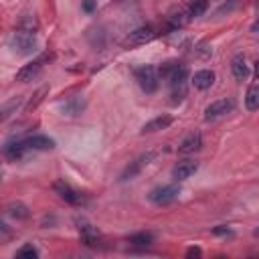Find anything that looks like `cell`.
I'll list each match as a JSON object with an SVG mask.
<instances>
[{
  "label": "cell",
  "instance_id": "cell-19",
  "mask_svg": "<svg viewBox=\"0 0 259 259\" xmlns=\"http://www.w3.org/2000/svg\"><path fill=\"white\" fill-rule=\"evenodd\" d=\"M190 18H192V16H190V10H186V8H178V10H172V12H170L168 22H170L172 28H178V26L186 24Z\"/></svg>",
  "mask_w": 259,
  "mask_h": 259
},
{
  "label": "cell",
  "instance_id": "cell-13",
  "mask_svg": "<svg viewBox=\"0 0 259 259\" xmlns=\"http://www.w3.org/2000/svg\"><path fill=\"white\" fill-rule=\"evenodd\" d=\"M202 148V136L200 132H190L180 144H178V152L180 154H194Z\"/></svg>",
  "mask_w": 259,
  "mask_h": 259
},
{
  "label": "cell",
  "instance_id": "cell-24",
  "mask_svg": "<svg viewBox=\"0 0 259 259\" xmlns=\"http://www.w3.org/2000/svg\"><path fill=\"white\" fill-rule=\"evenodd\" d=\"M20 103H22V97H14V99H10L8 103H4V105H2V115H0V117H2V121H4V119H8V117H10V115L20 107Z\"/></svg>",
  "mask_w": 259,
  "mask_h": 259
},
{
  "label": "cell",
  "instance_id": "cell-18",
  "mask_svg": "<svg viewBox=\"0 0 259 259\" xmlns=\"http://www.w3.org/2000/svg\"><path fill=\"white\" fill-rule=\"evenodd\" d=\"M6 214L12 217V219H16V221H24V219L30 217V210H28V206L22 204V202H10V204L6 206Z\"/></svg>",
  "mask_w": 259,
  "mask_h": 259
},
{
  "label": "cell",
  "instance_id": "cell-28",
  "mask_svg": "<svg viewBox=\"0 0 259 259\" xmlns=\"http://www.w3.org/2000/svg\"><path fill=\"white\" fill-rule=\"evenodd\" d=\"M200 255H202V249H200V247H196V245L186 249V257H188V259H192V257H200Z\"/></svg>",
  "mask_w": 259,
  "mask_h": 259
},
{
  "label": "cell",
  "instance_id": "cell-1",
  "mask_svg": "<svg viewBox=\"0 0 259 259\" xmlns=\"http://www.w3.org/2000/svg\"><path fill=\"white\" fill-rule=\"evenodd\" d=\"M8 47L12 49V53H16V55H24V57H26V55L36 53L38 42H36V36H34L32 30L18 28V30H14V32L10 34V38H8Z\"/></svg>",
  "mask_w": 259,
  "mask_h": 259
},
{
  "label": "cell",
  "instance_id": "cell-30",
  "mask_svg": "<svg viewBox=\"0 0 259 259\" xmlns=\"http://www.w3.org/2000/svg\"><path fill=\"white\" fill-rule=\"evenodd\" d=\"M251 32H259V18L253 22V26H251Z\"/></svg>",
  "mask_w": 259,
  "mask_h": 259
},
{
  "label": "cell",
  "instance_id": "cell-10",
  "mask_svg": "<svg viewBox=\"0 0 259 259\" xmlns=\"http://www.w3.org/2000/svg\"><path fill=\"white\" fill-rule=\"evenodd\" d=\"M85 105H87V101H85L83 95H73V97H69V99H65L61 103V111H63V115L75 117V115H81L83 113Z\"/></svg>",
  "mask_w": 259,
  "mask_h": 259
},
{
  "label": "cell",
  "instance_id": "cell-12",
  "mask_svg": "<svg viewBox=\"0 0 259 259\" xmlns=\"http://www.w3.org/2000/svg\"><path fill=\"white\" fill-rule=\"evenodd\" d=\"M196 170H198V162H194V160H180V162L172 168V178L180 182V180L190 178Z\"/></svg>",
  "mask_w": 259,
  "mask_h": 259
},
{
  "label": "cell",
  "instance_id": "cell-17",
  "mask_svg": "<svg viewBox=\"0 0 259 259\" xmlns=\"http://www.w3.org/2000/svg\"><path fill=\"white\" fill-rule=\"evenodd\" d=\"M192 85L196 87V89H208L212 83H214V73L212 71H208V69H200V71H196L194 75H192Z\"/></svg>",
  "mask_w": 259,
  "mask_h": 259
},
{
  "label": "cell",
  "instance_id": "cell-15",
  "mask_svg": "<svg viewBox=\"0 0 259 259\" xmlns=\"http://www.w3.org/2000/svg\"><path fill=\"white\" fill-rule=\"evenodd\" d=\"M231 71H233V77L237 81H245L249 77V65L245 61L243 55H235L233 61H231Z\"/></svg>",
  "mask_w": 259,
  "mask_h": 259
},
{
  "label": "cell",
  "instance_id": "cell-29",
  "mask_svg": "<svg viewBox=\"0 0 259 259\" xmlns=\"http://www.w3.org/2000/svg\"><path fill=\"white\" fill-rule=\"evenodd\" d=\"M212 235H231V229L225 227V225H219V227L212 229Z\"/></svg>",
  "mask_w": 259,
  "mask_h": 259
},
{
  "label": "cell",
  "instance_id": "cell-7",
  "mask_svg": "<svg viewBox=\"0 0 259 259\" xmlns=\"http://www.w3.org/2000/svg\"><path fill=\"white\" fill-rule=\"evenodd\" d=\"M75 223H77V231H79V237H81L83 245L95 247L99 243V231L87 219H75Z\"/></svg>",
  "mask_w": 259,
  "mask_h": 259
},
{
  "label": "cell",
  "instance_id": "cell-6",
  "mask_svg": "<svg viewBox=\"0 0 259 259\" xmlns=\"http://www.w3.org/2000/svg\"><path fill=\"white\" fill-rule=\"evenodd\" d=\"M233 107H235L233 99H227V97L217 99V101H210V103L204 107V119H206V121H210V119H219V117L227 115L229 111H233Z\"/></svg>",
  "mask_w": 259,
  "mask_h": 259
},
{
  "label": "cell",
  "instance_id": "cell-21",
  "mask_svg": "<svg viewBox=\"0 0 259 259\" xmlns=\"http://www.w3.org/2000/svg\"><path fill=\"white\" fill-rule=\"evenodd\" d=\"M245 107H247L249 111H257V109H259V85H251V87L247 89Z\"/></svg>",
  "mask_w": 259,
  "mask_h": 259
},
{
  "label": "cell",
  "instance_id": "cell-27",
  "mask_svg": "<svg viewBox=\"0 0 259 259\" xmlns=\"http://www.w3.org/2000/svg\"><path fill=\"white\" fill-rule=\"evenodd\" d=\"M81 8H83L87 14H91V12L97 8V0H83V2H81Z\"/></svg>",
  "mask_w": 259,
  "mask_h": 259
},
{
  "label": "cell",
  "instance_id": "cell-26",
  "mask_svg": "<svg viewBox=\"0 0 259 259\" xmlns=\"http://www.w3.org/2000/svg\"><path fill=\"white\" fill-rule=\"evenodd\" d=\"M206 8H208V0H192L188 10H190V16L196 18V16H202L206 12Z\"/></svg>",
  "mask_w": 259,
  "mask_h": 259
},
{
  "label": "cell",
  "instance_id": "cell-22",
  "mask_svg": "<svg viewBox=\"0 0 259 259\" xmlns=\"http://www.w3.org/2000/svg\"><path fill=\"white\" fill-rule=\"evenodd\" d=\"M178 67H180V63H176V61H168V63H164V65L158 69L160 79H162V81H170V77L176 73Z\"/></svg>",
  "mask_w": 259,
  "mask_h": 259
},
{
  "label": "cell",
  "instance_id": "cell-25",
  "mask_svg": "<svg viewBox=\"0 0 259 259\" xmlns=\"http://www.w3.org/2000/svg\"><path fill=\"white\" fill-rule=\"evenodd\" d=\"M16 257H18V259H36V257H38V251H36V247H34L32 243H26V245H22V247L16 251Z\"/></svg>",
  "mask_w": 259,
  "mask_h": 259
},
{
  "label": "cell",
  "instance_id": "cell-16",
  "mask_svg": "<svg viewBox=\"0 0 259 259\" xmlns=\"http://www.w3.org/2000/svg\"><path fill=\"white\" fill-rule=\"evenodd\" d=\"M26 146H28V150H53L55 148V140L49 138V136L36 134V136H28L26 138Z\"/></svg>",
  "mask_w": 259,
  "mask_h": 259
},
{
  "label": "cell",
  "instance_id": "cell-8",
  "mask_svg": "<svg viewBox=\"0 0 259 259\" xmlns=\"http://www.w3.org/2000/svg\"><path fill=\"white\" fill-rule=\"evenodd\" d=\"M26 150H28L26 140H18V138H10V140H6V142H4V146H2L4 158H6V160H10V162L20 160V158L24 156V152H26Z\"/></svg>",
  "mask_w": 259,
  "mask_h": 259
},
{
  "label": "cell",
  "instance_id": "cell-32",
  "mask_svg": "<svg viewBox=\"0 0 259 259\" xmlns=\"http://www.w3.org/2000/svg\"><path fill=\"white\" fill-rule=\"evenodd\" d=\"M253 235H255V237H257V239H259V227H257V229H255V231H253Z\"/></svg>",
  "mask_w": 259,
  "mask_h": 259
},
{
  "label": "cell",
  "instance_id": "cell-9",
  "mask_svg": "<svg viewBox=\"0 0 259 259\" xmlns=\"http://www.w3.org/2000/svg\"><path fill=\"white\" fill-rule=\"evenodd\" d=\"M45 61H47V55H40V57H36L32 63L24 65V67L16 73V81H20V83H28V81H32V79L42 71Z\"/></svg>",
  "mask_w": 259,
  "mask_h": 259
},
{
  "label": "cell",
  "instance_id": "cell-14",
  "mask_svg": "<svg viewBox=\"0 0 259 259\" xmlns=\"http://www.w3.org/2000/svg\"><path fill=\"white\" fill-rule=\"evenodd\" d=\"M170 123H172V117H170V115H158V117L150 119L148 123H144L142 130H140V134H142V136H146V134H154V132L166 130Z\"/></svg>",
  "mask_w": 259,
  "mask_h": 259
},
{
  "label": "cell",
  "instance_id": "cell-5",
  "mask_svg": "<svg viewBox=\"0 0 259 259\" xmlns=\"http://www.w3.org/2000/svg\"><path fill=\"white\" fill-rule=\"evenodd\" d=\"M156 36V28L146 24V26H140L136 30H132L125 38H123V47H138V45H146L150 42L152 38Z\"/></svg>",
  "mask_w": 259,
  "mask_h": 259
},
{
  "label": "cell",
  "instance_id": "cell-31",
  "mask_svg": "<svg viewBox=\"0 0 259 259\" xmlns=\"http://www.w3.org/2000/svg\"><path fill=\"white\" fill-rule=\"evenodd\" d=\"M255 77H257V79H259V61H257V63H255Z\"/></svg>",
  "mask_w": 259,
  "mask_h": 259
},
{
  "label": "cell",
  "instance_id": "cell-23",
  "mask_svg": "<svg viewBox=\"0 0 259 259\" xmlns=\"http://www.w3.org/2000/svg\"><path fill=\"white\" fill-rule=\"evenodd\" d=\"M172 87V93H170V103L172 105H176V103H180V101H184V97H186V93H188V89H186V83H178V85H170Z\"/></svg>",
  "mask_w": 259,
  "mask_h": 259
},
{
  "label": "cell",
  "instance_id": "cell-2",
  "mask_svg": "<svg viewBox=\"0 0 259 259\" xmlns=\"http://www.w3.org/2000/svg\"><path fill=\"white\" fill-rule=\"evenodd\" d=\"M134 75H136V81L144 93H156L158 91L162 79H160L158 69L154 65H142L134 71Z\"/></svg>",
  "mask_w": 259,
  "mask_h": 259
},
{
  "label": "cell",
  "instance_id": "cell-3",
  "mask_svg": "<svg viewBox=\"0 0 259 259\" xmlns=\"http://www.w3.org/2000/svg\"><path fill=\"white\" fill-rule=\"evenodd\" d=\"M178 194H180V188H178V186H174V184H164V186L152 188L150 194H148V200L154 202V204H158V206H166V204L174 202V200L178 198Z\"/></svg>",
  "mask_w": 259,
  "mask_h": 259
},
{
  "label": "cell",
  "instance_id": "cell-4",
  "mask_svg": "<svg viewBox=\"0 0 259 259\" xmlns=\"http://www.w3.org/2000/svg\"><path fill=\"white\" fill-rule=\"evenodd\" d=\"M156 158V152L154 150H148V152H144V154H140L134 162H130L125 168H123V172L119 174V180L121 182H125V180H132V178H136L140 172H142V168L144 166H148L152 160Z\"/></svg>",
  "mask_w": 259,
  "mask_h": 259
},
{
  "label": "cell",
  "instance_id": "cell-20",
  "mask_svg": "<svg viewBox=\"0 0 259 259\" xmlns=\"http://www.w3.org/2000/svg\"><path fill=\"white\" fill-rule=\"evenodd\" d=\"M127 243L134 247H150L154 243V235L150 231H142V233H134L127 237Z\"/></svg>",
  "mask_w": 259,
  "mask_h": 259
},
{
  "label": "cell",
  "instance_id": "cell-11",
  "mask_svg": "<svg viewBox=\"0 0 259 259\" xmlns=\"http://www.w3.org/2000/svg\"><path fill=\"white\" fill-rule=\"evenodd\" d=\"M55 190H57V194L65 200V202H69V204H81V194L69 184V182H65V180H57L55 182Z\"/></svg>",
  "mask_w": 259,
  "mask_h": 259
}]
</instances>
